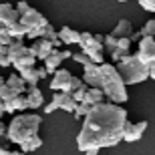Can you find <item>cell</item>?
I'll use <instances>...</instances> for the list:
<instances>
[{"label":"cell","mask_w":155,"mask_h":155,"mask_svg":"<svg viewBox=\"0 0 155 155\" xmlns=\"http://www.w3.org/2000/svg\"><path fill=\"white\" fill-rule=\"evenodd\" d=\"M83 119L85 123L77 137L79 151H87L91 147H115L121 141V133L127 123V111L117 103L101 101L93 105Z\"/></svg>","instance_id":"obj_1"},{"label":"cell","mask_w":155,"mask_h":155,"mask_svg":"<svg viewBox=\"0 0 155 155\" xmlns=\"http://www.w3.org/2000/svg\"><path fill=\"white\" fill-rule=\"evenodd\" d=\"M99 73H101V83H99V87L103 89L105 97L109 99L111 103H117V105L127 103V99H129V95H127V91H125L127 85L123 83L119 71L115 69V64L101 63L99 64Z\"/></svg>","instance_id":"obj_2"},{"label":"cell","mask_w":155,"mask_h":155,"mask_svg":"<svg viewBox=\"0 0 155 155\" xmlns=\"http://www.w3.org/2000/svg\"><path fill=\"white\" fill-rule=\"evenodd\" d=\"M40 115L36 113H22L16 115L10 121V125L6 127V139L10 143L20 145L22 141H26L32 135H38V127H40Z\"/></svg>","instance_id":"obj_3"},{"label":"cell","mask_w":155,"mask_h":155,"mask_svg":"<svg viewBox=\"0 0 155 155\" xmlns=\"http://www.w3.org/2000/svg\"><path fill=\"white\" fill-rule=\"evenodd\" d=\"M115 69L119 71L125 85H137V83H143L145 79H149V69L139 63L135 54H129V52L117 61Z\"/></svg>","instance_id":"obj_4"},{"label":"cell","mask_w":155,"mask_h":155,"mask_svg":"<svg viewBox=\"0 0 155 155\" xmlns=\"http://www.w3.org/2000/svg\"><path fill=\"white\" fill-rule=\"evenodd\" d=\"M137 61L145 67H149L155 61V36H141L139 38V51H137Z\"/></svg>","instance_id":"obj_5"},{"label":"cell","mask_w":155,"mask_h":155,"mask_svg":"<svg viewBox=\"0 0 155 155\" xmlns=\"http://www.w3.org/2000/svg\"><path fill=\"white\" fill-rule=\"evenodd\" d=\"M145 129H147V121H139V123H129V121H127L125 127H123V133H121V141L133 143V141L141 139Z\"/></svg>","instance_id":"obj_6"},{"label":"cell","mask_w":155,"mask_h":155,"mask_svg":"<svg viewBox=\"0 0 155 155\" xmlns=\"http://www.w3.org/2000/svg\"><path fill=\"white\" fill-rule=\"evenodd\" d=\"M52 81H51V89L52 91H67V87H69V81L71 77H73V73L67 69H57L54 73H52Z\"/></svg>","instance_id":"obj_7"},{"label":"cell","mask_w":155,"mask_h":155,"mask_svg":"<svg viewBox=\"0 0 155 155\" xmlns=\"http://www.w3.org/2000/svg\"><path fill=\"white\" fill-rule=\"evenodd\" d=\"M83 83L89 87H99V83H101V73H99V64H95L91 61V63H87L85 67H83Z\"/></svg>","instance_id":"obj_8"},{"label":"cell","mask_w":155,"mask_h":155,"mask_svg":"<svg viewBox=\"0 0 155 155\" xmlns=\"http://www.w3.org/2000/svg\"><path fill=\"white\" fill-rule=\"evenodd\" d=\"M18 10H16V6H12L8 4V2H2L0 4V24H12V22H16L18 20Z\"/></svg>","instance_id":"obj_9"},{"label":"cell","mask_w":155,"mask_h":155,"mask_svg":"<svg viewBox=\"0 0 155 155\" xmlns=\"http://www.w3.org/2000/svg\"><path fill=\"white\" fill-rule=\"evenodd\" d=\"M26 105H28V109H38V107H42V103H45V97H42V93H40L38 87H26Z\"/></svg>","instance_id":"obj_10"},{"label":"cell","mask_w":155,"mask_h":155,"mask_svg":"<svg viewBox=\"0 0 155 155\" xmlns=\"http://www.w3.org/2000/svg\"><path fill=\"white\" fill-rule=\"evenodd\" d=\"M18 20H20V22H22L26 28H32V26H36V24L42 22V20H45V16H42L38 10H35V8L30 6V8L24 12V14H20V16H18Z\"/></svg>","instance_id":"obj_11"},{"label":"cell","mask_w":155,"mask_h":155,"mask_svg":"<svg viewBox=\"0 0 155 155\" xmlns=\"http://www.w3.org/2000/svg\"><path fill=\"white\" fill-rule=\"evenodd\" d=\"M57 36L61 38L63 45H79V38H81V32H77L75 28H71V26H63V28L57 32Z\"/></svg>","instance_id":"obj_12"},{"label":"cell","mask_w":155,"mask_h":155,"mask_svg":"<svg viewBox=\"0 0 155 155\" xmlns=\"http://www.w3.org/2000/svg\"><path fill=\"white\" fill-rule=\"evenodd\" d=\"M42 63H45L42 67L46 69V73H48V75H52V73H54V71L61 67V63H63V58H61V52H58V48H54V46H52L51 54H48V57H46Z\"/></svg>","instance_id":"obj_13"},{"label":"cell","mask_w":155,"mask_h":155,"mask_svg":"<svg viewBox=\"0 0 155 155\" xmlns=\"http://www.w3.org/2000/svg\"><path fill=\"white\" fill-rule=\"evenodd\" d=\"M6 54H8L10 61H16L18 57L26 54V45L22 42V38H14L12 40L10 45H8V52H6Z\"/></svg>","instance_id":"obj_14"},{"label":"cell","mask_w":155,"mask_h":155,"mask_svg":"<svg viewBox=\"0 0 155 155\" xmlns=\"http://www.w3.org/2000/svg\"><path fill=\"white\" fill-rule=\"evenodd\" d=\"M18 75L22 77V81H24V83H26L28 87L38 85V81H40L36 67H26V69H20V71H18Z\"/></svg>","instance_id":"obj_15"},{"label":"cell","mask_w":155,"mask_h":155,"mask_svg":"<svg viewBox=\"0 0 155 155\" xmlns=\"http://www.w3.org/2000/svg\"><path fill=\"white\" fill-rule=\"evenodd\" d=\"M85 103L89 105H95V103H101V101H105V93L101 87H89L85 93V99H83Z\"/></svg>","instance_id":"obj_16"},{"label":"cell","mask_w":155,"mask_h":155,"mask_svg":"<svg viewBox=\"0 0 155 155\" xmlns=\"http://www.w3.org/2000/svg\"><path fill=\"white\" fill-rule=\"evenodd\" d=\"M6 85L10 87L16 95H24V93H26V87H28L22 81V77H20V75H10L8 79H6Z\"/></svg>","instance_id":"obj_17"},{"label":"cell","mask_w":155,"mask_h":155,"mask_svg":"<svg viewBox=\"0 0 155 155\" xmlns=\"http://www.w3.org/2000/svg\"><path fill=\"white\" fill-rule=\"evenodd\" d=\"M42 147V139L38 137V135H32V137H28L26 141H22L20 143V151H24V153H30V151H36Z\"/></svg>","instance_id":"obj_18"},{"label":"cell","mask_w":155,"mask_h":155,"mask_svg":"<svg viewBox=\"0 0 155 155\" xmlns=\"http://www.w3.org/2000/svg\"><path fill=\"white\" fill-rule=\"evenodd\" d=\"M35 64H36V58L32 57V54H28V52L22 54V57H18L16 61H12V67H14L16 71L26 69V67H35Z\"/></svg>","instance_id":"obj_19"},{"label":"cell","mask_w":155,"mask_h":155,"mask_svg":"<svg viewBox=\"0 0 155 155\" xmlns=\"http://www.w3.org/2000/svg\"><path fill=\"white\" fill-rule=\"evenodd\" d=\"M26 32H28V28H26L20 20L8 24V35H10L12 38H24V36H26Z\"/></svg>","instance_id":"obj_20"},{"label":"cell","mask_w":155,"mask_h":155,"mask_svg":"<svg viewBox=\"0 0 155 155\" xmlns=\"http://www.w3.org/2000/svg\"><path fill=\"white\" fill-rule=\"evenodd\" d=\"M131 32H133V26H131V22L123 18V20H119V22H117V26L113 28V32H111V35H115L117 38H119V36H129Z\"/></svg>","instance_id":"obj_21"},{"label":"cell","mask_w":155,"mask_h":155,"mask_svg":"<svg viewBox=\"0 0 155 155\" xmlns=\"http://www.w3.org/2000/svg\"><path fill=\"white\" fill-rule=\"evenodd\" d=\"M38 40V51H36V61H45L48 54H51L52 51V45H51V40H46V38H36Z\"/></svg>","instance_id":"obj_22"},{"label":"cell","mask_w":155,"mask_h":155,"mask_svg":"<svg viewBox=\"0 0 155 155\" xmlns=\"http://www.w3.org/2000/svg\"><path fill=\"white\" fill-rule=\"evenodd\" d=\"M75 99L71 97V93H63L61 91V99H58V109L63 111H69V113H73L75 111Z\"/></svg>","instance_id":"obj_23"},{"label":"cell","mask_w":155,"mask_h":155,"mask_svg":"<svg viewBox=\"0 0 155 155\" xmlns=\"http://www.w3.org/2000/svg\"><path fill=\"white\" fill-rule=\"evenodd\" d=\"M91 107H93V105L85 103V101H81V103H77V105H75V111H73V115H75L77 119H81V117H85L87 113L91 111Z\"/></svg>","instance_id":"obj_24"},{"label":"cell","mask_w":155,"mask_h":155,"mask_svg":"<svg viewBox=\"0 0 155 155\" xmlns=\"http://www.w3.org/2000/svg\"><path fill=\"white\" fill-rule=\"evenodd\" d=\"M87 89H89V85H85V83H83V85H81L79 89H75V91L71 93V97L75 99V103H81V101L85 99V93H87Z\"/></svg>","instance_id":"obj_25"},{"label":"cell","mask_w":155,"mask_h":155,"mask_svg":"<svg viewBox=\"0 0 155 155\" xmlns=\"http://www.w3.org/2000/svg\"><path fill=\"white\" fill-rule=\"evenodd\" d=\"M115 46H117V36L115 35H107V36H105V40H103V51L111 52Z\"/></svg>","instance_id":"obj_26"},{"label":"cell","mask_w":155,"mask_h":155,"mask_svg":"<svg viewBox=\"0 0 155 155\" xmlns=\"http://www.w3.org/2000/svg\"><path fill=\"white\" fill-rule=\"evenodd\" d=\"M57 36V30L51 26V22H46L45 26H42V30H40V38H46V40H51Z\"/></svg>","instance_id":"obj_27"},{"label":"cell","mask_w":155,"mask_h":155,"mask_svg":"<svg viewBox=\"0 0 155 155\" xmlns=\"http://www.w3.org/2000/svg\"><path fill=\"white\" fill-rule=\"evenodd\" d=\"M12 97H16V93H14V91L10 89V87H8V85L4 83V85L0 87V99H2V101H10Z\"/></svg>","instance_id":"obj_28"},{"label":"cell","mask_w":155,"mask_h":155,"mask_svg":"<svg viewBox=\"0 0 155 155\" xmlns=\"http://www.w3.org/2000/svg\"><path fill=\"white\" fill-rule=\"evenodd\" d=\"M58 99H61V91H57L54 95H52V101L45 107V113H52V111L58 109Z\"/></svg>","instance_id":"obj_29"},{"label":"cell","mask_w":155,"mask_h":155,"mask_svg":"<svg viewBox=\"0 0 155 155\" xmlns=\"http://www.w3.org/2000/svg\"><path fill=\"white\" fill-rule=\"evenodd\" d=\"M141 36H155V20H147L141 28Z\"/></svg>","instance_id":"obj_30"},{"label":"cell","mask_w":155,"mask_h":155,"mask_svg":"<svg viewBox=\"0 0 155 155\" xmlns=\"http://www.w3.org/2000/svg\"><path fill=\"white\" fill-rule=\"evenodd\" d=\"M81 85H83V79H79V77L73 75V77H71V81H69V87H67V91H64V93H73L75 89H79Z\"/></svg>","instance_id":"obj_31"},{"label":"cell","mask_w":155,"mask_h":155,"mask_svg":"<svg viewBox=\"0 0 155 155\" xmlns=\"http://www.w3.org/2000/svg\"><path fill=\"white\" fill-rule=\"evenodd\" d=\"M71 58H73V61H75V63H79V64H83V67H85V64H87V63H91V58L87 57L85 52H73V57H71Z\"/></svg>","instance_id":"obj_32"},{"label":"cell","mask_w":155,"mask_h":155,"mask_svg":"<svg viewBox=\"0 0 155 155\" xmlns=\"http://www.w3.org/2000/svg\"><path fill=\"white\" fill-rule=\"evenodd\" d=\"M10 151V141L6 139V135H0V155H6Z\"/></svg>","instance_id":"obj_33"},{"label":"cell","mask_w":155,"mask_h":155,"mask_svg":"<svg viewBox=\"0 0 155 155\" xmlns=\"http://www.w3.org/2000/svg\"><path fill=\"white\" fill-rule=\"evenodd\" d=\"M87 57L91 58L95 64H101V63H105V58H103V51H95V52H91V54H87Z\"/></svg>","instance_id":"obj_34"},{"label":"cell","mask_w":155,"mask_h":155,"mask_svg":"<svg viewBox=\"0 0 155 155\" xmlns=\"http://www.w3.org/2000/svg\"><path fill=\"white\" fill-rule=\"evenodd\" d=\"M139 6L147 12H155V0H139Z\"/></svg>","instance_id":"obj_35"},{"label":"cell","mask_w":155,"mask_h":155,"mask_svg":"<svg viewBox=\"0 0 155 155\" xmlns=\"http://www.w3.org/2000/svg\"><path fill=\"white\" fill-rule=\"evenodd\" d=\"M36 51H38V40H32V45H30V46H26V52H28V54H32V57H35L36 58Z\"/></svg>","instance_id":"obj_36"},{"label":"cell","mask_w":155,"mask_h":155,"mask_svg":"<svg viewBox=\"0 0 155 155\" xmlns=\"http://www.w3.org/2000/svg\"><path fill=\"white\" fill-rule=\"evenodd\" d=\"M30 6H28V2H24V0H20V2H18L16 4V10H18V14H24V12L28 10Z\"/></svg>","instance_id":"obj_37"},{"label":"cell","mask_w":155,"mask_h":155,"mask_svg":"<svg viewBox=\"0 0 155 155\" xmlns=\"http://www.w3.org/2000/svg\"><path fill=\"white\" fill-rule=\"evenodd\" d=\"M0 67H12V61L8 58V54H0Z\"/></svg>","instance_id":"obj_38"},{"label":"cell","mask_w":155,"mask_h":155,"mask_svg":"<svg viewBox=\"0 0 155 155\" xmlns=\"http://www.w3.org/2000/svg\"><path fill=\"white\" fill-rule=\"evenodd\" d=\"M12 40H14V38H12L10 35H0V45H6V46H8Z\"/></svg>","instance_id":"obj_39"},{"label":"cell","mask_w":155,"mask_h":155,"mask_svg":"<svg viewBox=\"0 0 155 155\" xmlns=\"http://www.w3.org/2000/svg\"><path fill=\"white\" fill-rule=\"evenodd\" d=\"M58 52H61V58H63V61H64V58H71V57H73V52H71L69 48H64V51H58Z\"/></svg>","instance_id":"obj_40"},{"label":"cell","mask_w":155,"mask_h":155,"mask_svg":"<svg viewBox=\"0 0 155 155\" xmlns=\"http://www.w3.org/2000/svg\"><path fill=\"white\" fill-rule=\"evenodd\" d=\"M147 69H149V79H155V61L147 67Z\"/></svg>","instance_id":"obj_41"},{"label":"cell","mask_w":155,"mask_h":155,"mask_svg":"<svg viewBox=\"0 0 155 155\" xmlns=\"http://www.w3.org/2000/svg\"><path fill=\"white\" fill-rule=\"evenodd\" d=\"M36 71H38V77H40V79H45V77L48 75V73H46V69H45V67H36Z\"/></svg>","instance_id":"obj_42"},{"label":"cell","mask_w":155,"mask_h":155,"mask_svg":"<svg viewBox=\"0 0 155 155\" xmlns=\"http://www.w3.org/2000/svg\"><path fill=\"white\" fill-rule=\"evenodd\" d=\"M85 155H99V149L97 147H91V149H87V151H83Z\"/></svg>","instance_id":"obj_43"},{"label":"cell","mask_w":155,"mask_h":155,"mask_svg":"<svg viewBox=\"0 0 155 155\" xmlns=\"http://www.w3.org/2000/svg\"><path fill=\"white\" fill-rule=\"evenodd\" d=\"M0 135H6V125L2 123V119H0Z\"/></svg>","instance_id":"obj_44"},{"label":"cell","mask_w":155,"mask_h":155,"mask_svg":"<svg viewBox=\"0 0 155 155\" xmlns=\"http://www.w3.org/2000/svg\"><path fill=\"white\" fill-rule=\"evenodd\" d=\"M6 155H26V153H24V151H12V149H10Z\"/></svg>","instance_id":"obj_45"},{"label":"cell","mask_w":155,"mask_h":155,"mask_svg":"<svg viewBox=\"0 0 155 155\" xmlns=\"http://www.w3.org/2000/svg\"><path fill=\"white\" fill-rule=\"evenodd\" d=\"M8 52V46L6 45H0V54H6Z\"/></svg>","instance_id":"obj_46"},{"label":"cell","mask_w":155,"mask_h":155,"mask_svg":"<svg viewBox=\"0 0 155 155\" xmlns=\"http://www.w3.org/2000/svg\"><path fill=\"white\" fill-rule=\"evenodd\" d=\"M2 115H4V107L0 105V119H2Z\"/></svg>","instance_id":"obj_47"},{"label":"cell","mask_w":155,"mask_h":155,"mask_svg":"<svg viewBox=\"0 0 155 155\" xmlns=\"http://www.w3.org/2000/svg\"><path fill=\"white\" fill-rule=\"evenodd\" d=\"M4 83H6V79H4V77H0V87L4 85Z\"/></svg>","instance_id":"obj_48"},{"label":"cell","mask_w":155,"mask_h":155,"mask_svg":"<svg viewBox=\"0 0 155 155\" xmlns=\"http://www.w3.org/2000/svg\"><path fill=\"white\" fill-rule=\"evenodd\" d=\"M117 2H127V0H117Z\"/></svg>","instance_id":"obj_49"},{"label":"cell","mask_w":155,"mask_h":155,"mask_svg":"<svg viewBox=\"0 0 155 155\" xmlns=\"http://www.w3.org/2000/svg\"><path fill=\"white\" fill-rule=\"evenodd\" d=\"M0 105H2V99H0Z\"/></svg>","instance_id":"obj_50"}]
</instances>
